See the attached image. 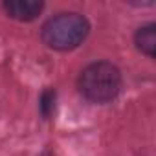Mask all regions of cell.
I'll return each instance as SVG.
<instances>
[{
	"label": "cell",
	"mask_w": 156,
	"mask_h": 156,
	"mask_svg": "<svg viewBox=\"0 0 156 156\" xmlns=\"http://www.w3.org/2000/svg\"><path fill=\"white\" fill-rule=\"evenodd\" d=\"M121 85V72L118 70V66L107 61L88 64L77 81L79 92L92 103H108L116 99Z\"/></svg>",
	"instance_id": "6da1fadb"
},
{
	"label": "cell",
	"mask_w": 156,
	"mask_h": 156,
	"mask_svg": "<svg viewBox=\"0 0 156 156\" xmlns=\"http://www.w3.org/2000/svg\"><path fill=\"white\" fill-rule=\"evenodd\" d=\"M88 31H90V24L83 15L59 13L50 20H46V24L42 26L41 37L48 48L66 51L79 46L87 39Z\"/></svg>",
	"instance_id": "7a4b0ae2"
},
{
	"label": "cell",
	"mask_w": 156,
	"mask_h": 156,
	"mask_svg": "<svg viewBox=\"0 0 156 156\" xmlns=\"http://www.w3.org/2000/svg\"><path fill=\"white\" fill-rule=\"evenodd\" d=\"M2 9L8 13V17L20 20V22H30L41 15L44 9V4L39 0H6L2 4Z\"/></svg>",
	"instance_id": "3957f363"
},
{
	"label": "cell",
	"mask_w": 156,
	"mask_h": 156,
	"mask_svg": "<svg viewBox=\"0 0 156 156\" xmlns=\"http://www.w3.org/2000/svg\"><path fill=\"white\" fill-rule=\"evenodd\" d=\"M134 44L141 53H145L147 57L152 59L156 53V24L149 22V24L138 28V31L134 33Z\"/></svg>",
	"instance_id": "277c9868"
},
{
	"label": "cell",
	"mask_w": 156,
	"mask_h": 156,
	"mask_svg": "<svg viewBox=\"0 0 156 156\" xmlns=\"http://www.w3.org/2000/svg\"><path fill=\"white\" fill-rule=\"evenodd\" d=\"M55 98H57V92L53 88H46L42 94H41V99H39V108H41V114L42 118H51L53 110H55Z\"/></svg>",
	"instance_id": "5b68a950"
},
{
	"label": "cell",
	"mask_w": 156,
	"mask_h": 156,
	"mask_svg": "<svg viewBox=\"0 0 156 156\" xmlns=\"http://www.w3.org/2000/svg\"><path fill=\"white\" fill-rule=\"evenodd\" d=\"M41 156H51V154H48V152H44V154H41Z\"/></svg>",
	"instance_id": "8992f818"
}]
</instances>
